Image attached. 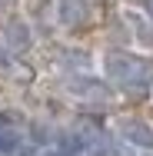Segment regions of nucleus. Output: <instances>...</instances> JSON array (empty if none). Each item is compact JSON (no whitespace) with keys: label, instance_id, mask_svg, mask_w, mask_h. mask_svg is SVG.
Returning a JSON list of instances; mask_svg holds the SVG:
<instances>
[{"label":"nucleus","instance_id":"nucleus-11","mask_svg":"<svg viewBox=\"0 0 153 156\" xmlns=\"http://www.w3.org/2000/svg\"><path fill=\"white\" fill-rule=\"evenodd\" d=\"M150 90H153V87H150Z\"/></svg>","mask_w":153,"mask_h":156},{"label":"nucleus","instance_id":"nucleus-7","mask_svg":"<svg viewBox=\"0 0 153 156\" xmlns=\"http://www.w3.org/2000/svg\"><path fill=\"white\" fill-rule=\"evenodd\" d=\"M24 146V133H20V123L13 120V113H0V156L13 153Z\"/></svg>","mask_w":153,"mask_h":156},{"label":"nucleus","instance_id":"nucleus-8","mask_svg":"<svg viewBox=\"0 0 153 156\" xmlns=\"http://www.w3.org/2000/svg\"><path fill=\"white\" fill-rule=\"evenodd\" d=\"M7 156H37V153H30V150H24V146H20V150H13V153H7Z\"/></svg>","mask_w":153,"mask_h":156},{"label":"nucleus","instance_id":"nucleus-6","mask_svg":"<svg viewBox=\"0 0 153 156\" xmlns=\"http://www.w3.org/2000/svg\"><path fill=\"white\" fill-rule=\"evenodd\" d=\"M90 20V0H57V23L63 30H80Z\"/></svg>","mask_w":153,"mask_h":156},{"label":"nucleus","instance_id":"nucleus-9","mask_svg":"<svg viewBox=\"0 0 153 156\" xmlns=\"http://www.w3.org/2000/svg\"><path fill=\"white\" fill-rule=\"evenodd\" d=\"M147 156H153V150H147Z\"/></svg>","mask_w":153,"mask_h":156},{"label":"nucleus","instance_id":"nucleus-2","mask_svg":"<svg viewBox=\"0 0 153 156\" xmlns=\"http://www.w3.org/2000/svg\"><path fill=\"white\" fill-rule=\"evenodd\" d=\"M30 47H33V30L24 17H10L0 27V50L7 57H24V53H30Z\"/></svg>","mask_w":153,"mask_h":156},{"label":"nucleus","instance_id":"nucleus-4","mask_svg":"<svg viewBox=\"0 0 153 156\" xmlns=\"http://www.w3.org/2000/svg\"><path fill=\"white\" fill-rule=\"evenodd\" d=\"M117 136L123 143L137 146V150H153V123L150 120H140V116H123L117 120Z\"/></svg>","mask_w":153,"mask_h":156},{"label":"nucleus","instance_id":"nucleus-1","mask_svg":"<svg viewBox=\"0 0 153 156\" xmlns=\"http://www.w3.org/2000/svg\"><path fill=\"white\" fill-rule=\"evenodd\" d=\"M103 80L120 90V93H140L153 87V60L143 53H130V50H110L100 60Z\"/></svg>","mask_w":153,"mask_h":156},{"label":"nucleus","instance_id":"nucleus-3","mask_svg":"<svg viewBox=\"0 0 153 156\" xmlns=\"http://www.w3.org/2000/svg\"><path fill=\"white\" fill-rule=\"evenodd\" d=\"M67 93L83 103H107V100H113V87L100 76H70Z\"/></svg>","mask_w":153,"mask_h":156},{"label":"nucleus","instance_id":"nucleus-10","mask_svg":"<svg viewBox=\"0 0 153 156\" xmlns=\"http://www.w3.org/2000/svg\"><path fill=\"white\" fill-rule=\"evenodd\" d=\"M150 17H153V3H150Z\"/></svg>","mask_w":153,"mask_h":156},{"label":"nucleus","instance_id":"nucleus-5","mask_svg":"<svg viewBox=\"0 0 153 156\" xmlns=\"http://www.w3.org/2000/svg\"><path fill=\"white\" fill-rule=\"evenodd\" d=\"M123 20L130 23V33H133L137 50L153 53V17L143 13V10H137V7H123Z\"/></svg>","mask_w":153,"mask_h":156}]
</instances>
